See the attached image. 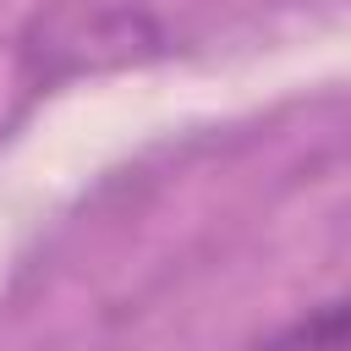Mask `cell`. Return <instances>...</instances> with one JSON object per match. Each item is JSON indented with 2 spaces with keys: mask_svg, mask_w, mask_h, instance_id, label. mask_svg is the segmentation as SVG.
Returning <instances> with one entry per match:
<instances>
[{
  "mask_svg": "<svg viewBox=\"0 0 351 351\" xmlns=\"http://www.w3.org/2000/svg\"><path fill=\"white\" fill-rule=\"evenodd\" d=\"M71 44H88V71H93V66L137 60V44H159V33H154V22L143 11H99L93 27H71L66 11H49L22 38V71H27V82H55V66L71 55Z\"/></svg>",
  "mask_w": 351,
  "mask_h": 351,
  "instance_id": "6da1fadb",
  "label": "cell"
},
{
  "mask_svg": "<svg viewBox=\"0 0 351 351\" xmlns=\"http://www.w3.org/2000/svg\"><path fill=\"white\" fill-rule=\"evenodd\" d=\"M263 351H351V296H335L285 324Z\"/></svg>",
  "mask_w": 351,
  "mask_h": 351,
  "instance_id": "7a4b0ae2",
  "label": "cell"
}]
</instances>
